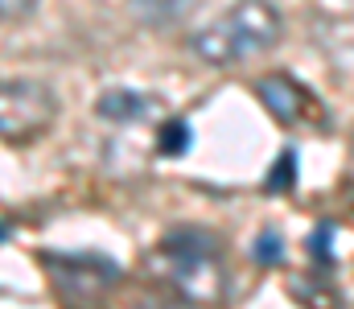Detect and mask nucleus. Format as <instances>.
<instances>
[{
    "label": "nucleus",
    "instance_id": "nucleus-1",
    "mask_svg": "<svg viewBox=\"0 0 354 309\" xmlns=\"http://www.w3.org/2000/svg\"><path fill=\"white\" fill-rule=\"evenodd\" d=\"M149 277H157L169 293H177L185 306L210 309L227 301L231 277L223 264V243L202 227H177L169 231L145 260Z\"/></svg>",
    "mask_w": 354,
    "mask_h": 309
},
{
    "label": "nucleus",
    "instance_id": "nucleus-2",
    "mask_svg": "<svg viewBox=\"0 0 354 309\" xmlns=\"http://www.w3.org/2000/svg\"><path fill=\"white\" fill-rule=\"evenodd\" d=\"M284 33V17L272 0H231L210 25H198L185 46L202 66H239L272 50Z\"/></svg>",
    "mask_w": 354,
    "mask_h": 309
},
{
    "label": "nucleus",
    "instance_id": "nucleus-3",
    "mask_svg": "<svg viewBox=\"0 0 354 309\" xmlns=\"http://www.w3.org/2000/svg\"><path fill=\"white\" fill-rule=\"evenodd\" d=\"M58 297L66 306H79V309H91L99 306L103 293H111L120 285V264L99 256V252H46L41 256Z\"/></svg>",
    "mask_w": 354,
    "mask_h": 309
},
{
    "label": "nucleus",
    "instance_id": "nucleus-4",
    "mask_svg": "<svg viewBox=\"0 0 354 309\" xmlns=\"http://www.w3.org/2000/svg\"><path fill=\"white\" fill-rule=\"evenodd\" d=\"M58 115V95L50 83L37 79H4L0 87V136L4 144H33L41 132H50Z\"/></svg>",
    "mask_w": 354,
    "mask_h": 309
},
{
    "label": "nucleus",
    "instance_id": "nucleus-5",
    "mask_svg": "<svg viewBox=\"0 0 354 309\" xmlns=\"http://www.w3.org/2000/svg\"><path fill=\"white\" fill-rule=\"evenodd\" d=\"M252 91H256V100L264 103V111L276 120V124H284V128H301V124H322V128H330L326 124V107L317 103V95L309 91V87H301L292 75H260L256 83H252Z\"/></svg>",
    "mask_w": 354,
    "mask_h": 309
},
{
    "label": "nucleus",
    "instance_id": "nucleus-6",
    "mask_svg": "<svg viewBox=\"0 0 354 309\" xmlns=\"http://www.w3.org/2000/svg\"><path fill=\"white\" fill-rule=\"evenodd\" d=\"M157 111H161V100L157 95H145L136 87H107L95 100V115L103 124H140V120H149Z\"/></svg>",
    "mask_w": 354,
    "mask_h": 309
},
{
    "label": "nucleus",
    "instance_id": "nucleus-7",
    "mask_svg": "<svg viewBox=\"0 0 354 309\" xmlns=\"http://www.w3.org/2000/svg\"><path fill=\"white\" fill-rule=\"evenodd\" d=\"M128 8L145 29H174L198 8V0H128Z\"/></svg>",
    "mask_w": 354,
    "mask_h": 309
},
{
    "label": "nucleus",
    "instance_id": "nucleus-8",
    "mask_svg": "<svg viewBox=\"0 0 354 309\" xmlns=\"http://www.w3.org/2000/svg\"><path fill=\"white\" fill-rule=\"evenodd\" d=\"M189 144H194V124L185 115L161 120V128H157V153L161 157H185Z\"/></svg>",
    "mask_w": 354,
    "mask_h": 309
},
{
    "label": "nucleus",
    "instance_id": "nucleus-9",
    "mask_svg": "<svg viewBox=\"0 0 354 309\" xmlns=\"http://www.w3.org/2000/svg\"><path fill=\"white\" fill-rule=\"evenodd\" d=\"M297 174H301V161H297V149L292 144H284L280 149V157L272 161V169H268V178H264V194H288L292 186H297Z\"/></svg>",
    "mask_w": 354,
    "mask_h": 309
},
{
    "label": "nucleus",
    "instance_id": "nucleus-10",
    "mask_svg": "<svg viewBox=\"0 0 354 309\" xmlns=\"http://www.w3.org/2000/svg\"><path fill=\"white\" fill-rule=\"evenodd\" d=\"M334 239H338V223L334 218H322L309 235V260L317 268H334Z\"/></svg>",
    "mask_w": 354,
    "mask_h": 309
},
{
    "label": "nucleus",
    "instance_id": "nucleus-11",
    "mask_svg": "<svg viewBox=\"0 0 354 309\" xmlns=\"http://www.w3.org/2000/svg\"><path fill=\"white\" fill-rule=\"evenodd\" d=\"M252 260L264 264V268L284 264V235H280L276 227H264V231L256 235V243H252Z\"/></svg>",
    "mask_w": 354,
    "mask_h": 309
}]
</instances>
